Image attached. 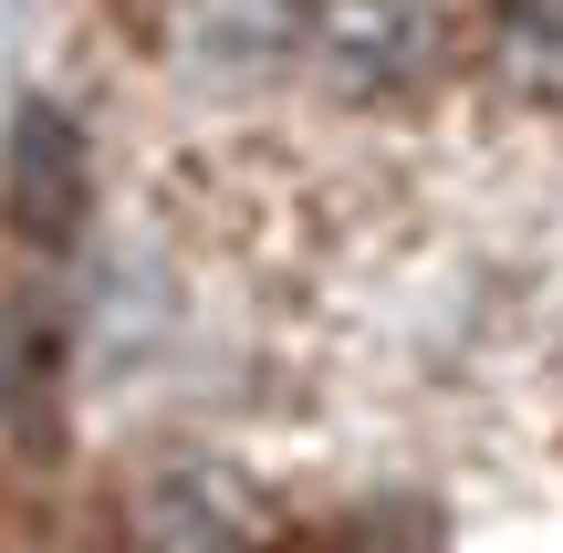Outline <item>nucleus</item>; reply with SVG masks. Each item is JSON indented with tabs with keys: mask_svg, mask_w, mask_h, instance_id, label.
<instances>
[{
	"mask_svg": "<svg viewBox=\"0 0 563 553\" xmlns=\"http://www.w3.org/2000/svg\"><path fill=\"white\" fill-rule=\"evenodd\" d=\"M490 53L522 95L563 104V0H490Z\"/></svg>",
	"mask_w": 563,
	"mask_h": 553,
	"instance_id": "obj_2",
	"label": "nucleus"
},
{
	"mask_svg": "<svg viewBox=\"0 0 563 553\" xmlns=\"http://www.w3.org/2000/svg\"><path fill=\"white\" fill-rule=\"evenodd\" d=\"M313 553H439V543H428L418 512H355V522H334Z\"/></svg>",
	"mask_w": 563,
	"mask_h": 553,
	"instance_id": "obj_3",
	"label": "nucleus"
},
{
	"mask_svg": "<svg viewBox=\"0 0 563 553\" xmlns=\"http://www.w3.org/2000/svg\"><path fill=\"white\" fill-rule=\"evenodd\" d=\"M0 220H11L32 251H63L84 230V136L53 115V104H32V115L11 125V157H0Z\"/></svg>",
	"mask_w": 563,
	"mask_h": 553,
	"instance_id": "obj_1",
	"label": "nucleus"
}]
</instances>
